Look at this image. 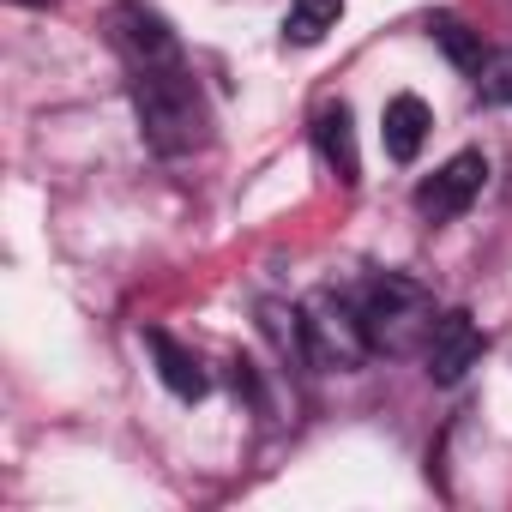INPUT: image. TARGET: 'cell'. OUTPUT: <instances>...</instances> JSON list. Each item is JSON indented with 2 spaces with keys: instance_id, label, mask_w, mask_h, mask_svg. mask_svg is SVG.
I'll list each match as a JSON object with an SVG mask.
<instances>
[{
  "instance_id": "3",
  "label": "cell",
  "mask_w": 512,
  "mask_h": 512,
  "mask_svg": "<svg viewBox=\"0 0 512 512\" xmlns=\"http://www.w3.org/2000/svg\"><path fill=\"white\" fill-rule=\"evenodd\" d=\"M302 326H308V362L314 368H362L374 356L368 326H362V308L350 296H338V290H320L302 308Z\"/></svg>"
},
{
  "instance_id": "13",
  "label": "cell",
  "mask_w": 512,
  "mask_h": 512,
  "mask_svg": "<svg viewBox=\"0 0 512 512\" xmlns=\"http://www.w3.org/2000/svg\"><path fill=\"white\" fill-rule=\"evenodd\" d=\"M494 103H512V49H500V55H488V67H482V79H476Z\"/></svg>"
},
{
  "instance_id": "10",
  "label": "cell",
  "mask_w": 512,
  "mask_h": 512,
  "mask_svg": "<svg viewBox=\"0 0 512 512\" xmlns=\"http://www.w3.org/2000/svg\"><path fill=\"white\" fill-rule=\"evenodd\" d=\"M428 37L446 49V61L458 67V73H470V79H482V67H488V49H482V37L458 19V13H434L428 19Z\"/></svg>"
},
{
  "instance_id": "4",
  "label": "cell",
  "mask_w": 512,
  "mask_h": 512,
  "mask_svg": "<svg viewBox=\"0 0 512 512\" xmlns=\"http://www.w3.org/2000/svg\"><path fill=\"white\" fill-rule=\"evenodd\" d=\"M109 43L121 49V61L139 73V67H163V61H181V43L169 31L163 13H151L145 0H115L109 7Z\"/></svg>"
},
{
  "instance_id": "5",
  "label": "cell",
  "mask_w": 512,
  "mask_h": 512,
  "mask_svg": "<svg viewBox=\"0 0 512 512\" xmlns=\"http://www.w3.org/2000/svg\"><path fill=\"white\" fill-rule=\"evenodd\" d=\"M482 181H488V157H482V151H458L452 163H440V169L416 187V217H422V223H452V217H464V211L476 205Z\"/></svg>"
},
{
  "instance_id": "8",
  "label": "cell",
  "mask_w": 512,
  "mask_h": 512,
  "mask_svg": "<svg viewBox=\"0 0 512 512\" xmlns=\"http://www.w3.org/2000/svg\"><path fill=\"white\" fill-rule=\"evenodd\" d=\"M314 145H320V157H326V169L344 181V187H356L362 181V157H356V127H350V109L344 103H326L320 115H314Z\"/></svg>"
},
{
  "instance_id": "14",
  "label": "cell",
  "mask_w": 512,
  "mask_h": 512,
  "mask_svg": "<svg viewBox=\"0 0 512 512\" xmlns=\"http://www.w3.org/2000/svg\"><path fill=\"white\" fill-rule=\"evenodd\" d=\"M13 7H55V0H13Z\"/></svg>"
},
{
  "instance_id": "11",
  "label": "cell",
  "mask_w": 512,
  "mask_h": 512,
  "mask_svg": "<svg viewBox=\"0 0 512 512\" xmlns=\"http://www.w3.org/2000/svg\"><path fill=\"white\" fill-rule=\"evenodd\" d=\"M338 19H344V0H296L290 19H284V43L314 49L326 31H338Z\"/></svg>"
},
{
  "instance_id": "1",
  "label": "cell",
  "mask_w": 512,
  "mask_h": 512,
  "mask_svg": "<svg viewBox=\"0 0 512 512\" xmlns=\"http://www.w3.org/2000/svg\"><path fill=\"white\" fill-rule=\"evenodd\" d=\"M133 109H139V133L157 157H187L211 139V115H205V97H199L187 61L139 67L133 73Z\"/></svg>"
},
{
  "instance_id": "9",
  "label": "cell",
  "mask_w": 512,
  "mask_h": 512,
  "mask_svg": "<svg viewBox=\"0 0 512 512\" xmlns=\"http://www.w3.org/2000/svg\"><path fill=\"white\" fill-rule=\"evenodd\" d=\"M145 344H151V356H157V380H163L181 404H199V398L211 392V380H205L199 356H193V350H181L169 332H145Z\"/></svg>"
},
{
  "instance_id": "6",
  "label": "cell",
  "mask_w": 512,
  "mask_h": 512,
  "mask_svg": "<svg viewBox=\"0 0 512 512\" xmlns=\"http://www.w3.org/2000/svg\"><path fill=\"white\" fill-rule=\"evenodd\" d=\"M482 350H488V338H482V326L464 314V308H452V314H440L434 320V332H428V380H440V386H458L476 362H482Z\"/></svg>"
},
{
  "instance_id": "12",
  "label": "cell",
  "mask_w": 512,
  "mask_h": 512,
  "mask_svg": "<svg viewBox=\"0 0 512 512\" xmlns=\"http://www.w3.org/2000/svg\"><path fill=\"white\" fill-rule=\"evenodd\" d=\"M260 326H266V338H272L284 356L308 362V326H302V308H284V302H260Z\"/></svg>"
},
{
  "instance_id": "2",
  "label": "cell",
  "mask_w": 512,
  "mask_h": 512,
  "mask_svg": "<svg viewBox=\"0 0 512 512\" xmlns=\"http://www.w3.org/2000/svg\"><path fill=\"white\" fill-rule=\"evenodd\" d=\"M356 308H362L368 344L386 350V356L428 350V332H434V320H440V314H434V296H428L416 278H404V272L374 278V284L356 296Z\"/></svg>"
},
{
  "instance_id": "7",
  "label": "cell",
  "mask_w": 512,
  "mask_h": 512,
  "mask_svg": "<svg viewBox=\"0 0 512 512\" xmlns=\"http://www.w3.org/2000/svg\"><path fill=\"white\" fill-rule=\"evenodd\" d=\"M428 127H434L428 103H422L416 91H398V97L386 103V115H380V139H386V157H392V163H416V151H422Z\"/></svg>"
}]
</instances>
